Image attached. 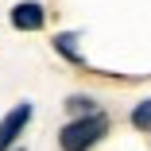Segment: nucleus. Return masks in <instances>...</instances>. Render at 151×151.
I'll list each match as a JSON object with an SVG mask.
<instances>
[{"label": "nucleus", "instance_id": "obj_3", "mask_svg": "<svg viewBox=\"0 0 151 151\" xmlns=\"http://www.w3.org/2000/svg\"><path fill=\"white\" fill-rule=\"evenodd\" d=\"M43 23H47V12L35 0H23V4L12 8V27H19V31H39Z\"/></svg>", "mask_w": 151, "mask_h": 151}, {"label": "nucleus", "instance_id": "obj_2", "mask_svg": "<svg viewBox=\"0 0 151 151\" xmlns=\"http://www.w3.org/2000/svg\"><path fill=\"white\" fill-rule=\"evenodd\" d=\"M31 124V105H16L4 120H0V151H8V147H16V139L23 136V128Z\"/></svg>", "mask_w": 151, "mask_h": 151}, {"label": "nucleus", "instance_id": "obj_1", "mask_svg": "<svg viewBox=\"0 0 151 151\" xmlns=\"http://www.w3.org/2000/svg\"><path fill=\"white\" fill-rule=\"evenodd\" d=\"M105 132H109V116L105 112H89L81 120H70V124L58 132V147L62 151H89L93 143H101Z\"/></svg>", "mask_w": 151, "mask_h": 151}, {"label": "nucleus", "instance_id": "obj_5", "mask_svg": "<svg viewBox=\"0 0 151 151\" xmlns=\"http://www.w3.org/2000/svg\"><path fill=\"white\" fill-rule=\"evenodd\" d=\"M74 43H78V35H70V31H66V35H58V39H54V47H58V50H62V54L70 58V62H81V54L74 50Z\"/></svg>", "mask_w": 151, "mask_h": 151}, {"label": "nucleus", "instance_id": "obj_7", "mask_svg": "<svg viewBox=\"0 0 151 151\" xmlns=\"http://www.w3.org/2000/svg\"><path fill=\"white\" fill-rule=\"evenodd\" d=\"M8 151H23V147H8Z\"/></svg>", "mask_w": 151, "mask_h": 151}, {"label": "nucleus", "instance_id": "obj_6", "mask_svg": "<svg viewBox=\"0 0 151 151\" xmlns=\"http://www.w3.org/2000/svg\"><path fill=\"white\" fill-rule=\"evenodd\" d=\"M70 109L81 112V116H89V112H97V101L93 97H70Z\"/></svg>", "mask_w": 151, "mask_h": 151}, {"label": "nucleus", "instance_id": "obj_4", "mask_svg": "<svg viewBox=\"0 0 151 151\" xmlns=\"http://www.w3.org/2000/svg\"><path fill=\"white\" fill-rule=\"evenodd\" d=\"M132 128L151 132V101H139V105L132 109Z\"/></svg>", "mask_w": 151, "mask_h": 151}]
</instances>
